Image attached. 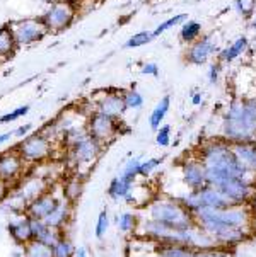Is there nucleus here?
I'll list each match as a JSON object with an SVG mask.
<instances>
[{"label": "nucleus", "mask_w": 256, "mask_h": 257, "mask_svg": "<svg viewBox=\"0 0 256 257\" xmlns=\"http://www.w3.org/2000/svg\"><path fill=\"white\" fill-rule=\"evenodd\" d=\"M195 223L214 238L217 247L234 249L256 232L253 204H231L222 210H202L195 213Z\"/></svg>", "instance_id": "1"}, {"label": "nucleus", "mask_w": 256, "mask_h": 257, "mask_svg": "<svg viewBox=\"0 0 256 257\" xmlns=\"http://www.w3.org/2000/svg\"><path fill=\"white\" fill-rule=\"evenodd\" d=\"M195 154L205 167L210 186H217L219 182L234 179V177H251L234 154L232 143L219 137L202 142Z\"/></svg>", "instance_id": "2"}, {"label": "nucleus", "mask_w": 256, "mask_h": 257, "mask_svg": "<svg viewBox=\"0 0 256 257\" xmlns=\"http://www.w3.org/2000/svg\"><path fill=\"white\" fill-rule=\"evenodd\" d=\"M219 138L229 143L256 142V97L232 99L220 121Z\"/></svg>", "instance_id": "3"}, {"label": "nucleus", "mask_w": 256, "mask_h": 257, "mask_svg": "<svg viewBox=\"0 0 256 257\" xmlns=\"http://www.w3.org/2000/svg\"><path fill=\"white\" fill-rule=\"evenodd\" d=\"M144 216L159 221V223L169 226L171 230H180V232L197 226L193 213L188 208H185V204L180 199L166 194L155 196L144 208Z\"/></svg>", "instance_id": "4"}, {"label": "nucleus", "mask_w": 256, "mask_h": 257, "mask_svg": "<svg viewBox=\"0 0 256 257\" xmlns=\"http://www.w3.org/2000/svg\"><path fill=\"white\" fill-rule=\"evenodd\" d=\"M176 199H180L185 204V208H188L193 215L202 210H222V208L231 206L227 198L217 187L210 184L198 191H186L185 194H181Z\"/></svg>", "instance_id": "5"}, {"label": "nucleus", "mask_w": 256, "mask_h": 257, "mask_svg": "<svg viewBox=\"0 0 256 257\" xmlns=\"http://www.w3.org/2000/svg\"><path fill=\"white\" fill-rule=\"evenodd\" d=\"M14 150L28 165L43 164L53 155V140L45 133H34L17 143Z\"/></svg>", "instance_id": "6"}, {"label": "nucleus", "mask_w": 256, "mask_h": 257, "mask_svg": "<svg viewBox=\"0 0 256 257\" xmlns=\"http://www.w3.org/2000/svg\"><path fill=\"white\" fill-rule=\"evenodd\" d=\"M178 172H180V181L178 182L185 191H198L208 186L207 171L197 154L185 155L181 162L178 164Z\"/></svg>", "instance_id": "7"}, {"label": "nucleus", "mask_w": 256, "mask_h": 257, "mask_svg": "<svg viewBox=\"0 0 256 257\" xmlns=\"http://www.w3.org/2000/svg\"><path fill=\"white\" fill-rule=\"evenodd\" d=\"M214 187H217L231 204H253L256 199L254 177H234L219 182Z\"/></svg>", "instance_id": "8"}, {"label": "nucleus", "mask_w": 256, "mask_h": 257, "mask_svg": "<svg viewBox=\"0 0 256 257\" xmlns=\"http://www.w3.org/2000/svg\"><path fill=\"white\" fill-rule=\"evenodd\" d=\"M103 145L99 142H96L94 138H91L89 135L86 138H82L80 142H77L75 145L68 148V160L73 167L77 169H89L91 165L96 164V160L99 159L103 152Z\"/></svg>", "instance_id": "9"}, {"label": "nucleus", "mask_w": 256, "mask_h": 257, "mask_svg": "<svg viewBox=\"0 0 256 257\" xmlns=\"http://www.w3.org/2000/svg\"><path fill=\"white\" fill-rule=\"evenodd\" d=\"M86 126H88L89 137L99 142L103 147L106 145V143L115 140L116 135H118V119L110 117L106 114H101V112H98V111L89 116Z\"/></svg>", "instance_id": "10"}, {"label": "nucleus", "mask_w": 256, "mask_h": 257, "mask_svg": "<svg viewBox=\"0 0 256 257\" xmlns=\"http://www.w3.org/2000/svg\"><path fill=\"white\" fill-rule=\"evenodd\" d=\"M26 164L19 157L16 150H9L0 154V181L6 182L7 186L19 182L21 177L24 176Z\"/></svg>", "instance_id": "11"}, {"label": "nucleus", "mask_w": 256, "mask_h": 257, "mask_svg": "<svg viewBox=\"0 0 256 257\" xmlns=\"http://www.w3.org/2000/svg\"><path fill=\"white\" fill-rule=\"evenodd\" d=\"M46 26L41 21L26 19L19 21V23L12 24L11 33L16 39V45H31V43L38 41L46 31Z\"/></svg>", "instance_id": "12"}, {"label": "nucleus", "mask_w": 256, "mask_h": 257, "mask_svg": "<svg viewBox=\"0 0 256 257\" xmlns=\"http://www.w3.org/2000/svg\"><path fill=\"white\" fill-rule=\"evenodd\" d=\"M62 194V193H60ZM60 194H56L53 191V187L48 191V193L41 194L40 198L33 199L31 203H28L24 206V213L29 216V218H36V220H45L46 216L53 211V208L58 203Z\"/></svg>", "instance_id": "13"}, {"label": "nucleus", "mask_w": 256, "mask_h": 257, "mask_svg": "<svg viewBox=\"0 0 256 257\" xmlns=\"http://www.w3.org/2000/svg\"><path fill=\"white\" fill-rule=\"evenodd\" d=\"M73 19V7L67 2H58L48 11L45 17V26L53 31H60V29L67 28Z\"/></svg>", "instance_id": "14"}, {"label": "nucleus", "mask_w": 256, "mask_h": 257, "mask_svg": "<svg viewBox=\"0 0 256 257\" xmlns=\"http://www.w3.org/2000/svg\"><path fill=\"white\" fill-rule=\"evenodd\" d=\"M72 208H73V204L68 201L63 194H60L58 203H56V206L53 208V211L45 218V223L48 225L50 228H55L62 232L65 228V225L72 218Z\"/></svg>", "instance_id": "15"}, {"label": "nucleus", "mask_w": 256, "mask_h": 257, "mask_svg": "<svg viewBox=\"0 0 256 257\" xmlns=\"http://www.w3.org/2000/svg\"><path fill=\"white\" fill-rule=\"evenodd\" d=\"M11 237L14 238V242L21 243V245H26L33 240V233H31V218H29L26 213H21V215L14 216L11 221H9L7 226Z\"/></svg>", "instance_id": "16"}, {"label": "nucleus", "mask_w": 256, "mask_h": 257, "mask_svg": "<svg viewBox=\"0 0 256 257\" xmlns=\"http://www.w3.org/2000/svg\"><path fill=\"white\" fill-rule=\"evenodd\" d=\"M125 111H127V106H125L121 94H104L98 101V112H101V114L120 119Z\"/></svg>", "instance_id": "17"}, {"label": "nucleus", "mask_w": 256, "mask_h": 257, "mask_svg": "<svg viewBox=\"0 0 256 257\" xmlns=\"http://www.w3.org/2000/svg\"><path fill=\"white\" fill-rule=\"evenodd\" d=\"M234 154L251 177L256 179V142L234 143Z\"/></svg>", "instance_id": "18"}, {"label": "nucleus", "mask_w": 256, "mask_h": 257, "mask_svg": "<svg viewBox=\"0 0 256 257\" xmlns=\"http://www.w3.org/2000/svg\"><path fill=\"white\" fill-rule=\"evenodd\" d=\"M214 51H215V45L212 43V38H203L200 41L195 43V45H192L186 58L193 65H203L207 63V60L210 58V55Z\"/></svg>", "instance_id": "19"}, {"label": "nucleus", "mask_w": 256, "mask_h": 257, "mask_svg": "<svg viewBox=\"0 0 256 257\" xmlns=\"http://www.w3.org/2000/svg\"><path fill=\"white\" fill-rule=\"evenodd\" d=\"M135 184L137 182H132V181L125 179V177H121V176H115L110 181V184H108L106 194H108V198L113 199V201L123 203L125 199H127V196L132 193V189Z\"/></svg>", "instance_id": "20"}, {"label": "nucleus", "mask_w": 256, "mask_h": 257, "mask_svg": "<svg viewBox=\"0 0 256 257\" xmlns=\"http://www.w3.org/2000/svg\"><path fill=\"white\" fill-rule=\"evenodd\" d=\"M23 189H21V196L24 198L26 204L31 203L33 199L40 198L41 194L48 193L51 189V186L46 182V179H43V177H34V179H26L23 184Z\"/></svg>", "instance_id": "21"}, {"label": "nucleus", "mask_w": 256, "mask_h": 257, "mask_svg": "<svg viewBox=\"0 0 256 257\" xmlns=\"http://www.w3.org/2000/svg\"><path fill=\"white\" fill-rule=\"evenodd\" d=\"M140 216L135 211H121L115 216V225L121 233L125 235H135L138 228Z\"/></svg>", "instance_id": "22"}, {"label": "nucleus", "mask_w": 256, "mask_h": 257, "mask_svg": "<svg viewBox=\"0 0 256 257\" xmlns=\"http://www.w3.org/2000/svg\"><path fill=\"white\" fill-rule=\"evenodd\" d=\"M169 107H171V97H169V95H164V97L155 104V107L149 116V124L154 132H157L160 126L164 124V119H166V116L169 112Z\"/></svg>", "instance_id": "23"}, {"label": "nucleus", "mask_w": 256, "mask_h": 257, "mask_svg": "<svg viewBox=\"0 0 256 257\" xmlns=\"http://www.w3.org/2000/svg\"><path fill=\"white\" fill-rule=\"evenodd\" d=\"M157 257H197V252L185 245H175V243H157Z\"/></svg>", "instance_id": "24"}, {"label": "nucleus", "mask_w": 256, "mask_h": 257, "mask_svg": "<svg viewBox=\"0 0 256 257\" xmlns=\"http://www.w3.org/2000/svg\"><path fill=\"white\" fill-rule=\"evenodd\" d=\"M82 191H84V184H82V179H80L79 176H73V177H70V179H67V181L63 182L62 194L72 204L82 196Z\"/></svg>", "instance_id": "25"}, {"label": "nucleus", "mask_w": 256, "mask_h": 257, "mask_svg": "<svg viewBox=\"0 0 256 257\" xmlns=\"http://www.w3.org/2000/svg\"><path fill=\"white\" fill-rule=\"evenodd\" d=\"M140 164H142L140 157L130 155L128 160L123 164V167H121V171H120L118 176L125 177V179L132 181V182H137V179L140 177Z\"/></svg>", "instance_id": "26"}, {"label": "nucleus", "mask_w": 256, "mask_h": 257, "mask_svg": "<svg viewBox=\"0 0 256 257\" xmlns=\"http://www.w3.org/2000/svg\"><path fill=\"white\" fill-rule=\"evenodd\" d=\"M23 257H53V249L43 242L31 240L24 245Z\"/></svg>", "instance_id": "27"}, {"label": "nucleus", "mask_w": 256, "mask_h": 257, "mask_svg": "<svg viewBox=\"0 0 256 257\" xmlns=\"http://www.w3.org/2000/svg\"><path fill=\"white\" fill-rule=\"evenodd\" d=\"M246 46H248V39L242 38V36L237 38L232 45H229L222 53H220V60H222V62H232V60H236L237 56L242 55V51L246 50Z\"/></svg>", "instance_id": "28"}, {"label": "nucleus", "mask_w": 256, "mask_h": 257, "mask_svg": "<svg viewBox=\"0 0 256 257\" xmlns=\"http://www.w3.org/2000/svg\"><path fill=\"white\" fill-rule=\"evenodd\" d=\"M51 249H53V257H75L77 247L73 245L72 240H68L65 235H62L60 240L56 242Z\"/></svg>", "instance_id": "29"}, {"label": "nucleus", "mask_w": 256, "mask_h": 257, "mask_svg": "<svg viewBox=\"0 0 256 257\" xmlns=\"http://www.w3.org/2000/svg\"><path fill=\"white\" fill-rule=\"evenodd\" d=\"M110 226H111L110 213H108V210H101L96 218V225H94V235H96L98 240H103L104 235L110 230Z\"/></svg>", "instance_id": "30"}, {"label": "nucleus", "mask_w": 256, "mask_h": 257, "mask_svg": "<svg viewBox=\"0 0 256 257\" xmlns=\"http://www.w3.org/2000/svg\"><path fill=\"white\" fill-rule=\"evenodd\" d=\"M162 165V159L159 157H149L147 160H142L140 164V177L142 179H149L152 174Z\"/></svg>", "instance_id": "31"}, {"label": "nucleus", "mask_w": 256, "mask_h": 257, "mask_svg": "<svg viewBox=\"0 0 256 257\" xmlns=\"http://www.w3.org/2000/svg\"><path fill=\"white\" fill-rule=\"evenodd\" d=\"M202 33V26L198 23H195V21H190V23H186L183 26V29H181V39H183L185 43H193L195 39L200 36Z\"/></svg>", "instance_id": "32"}, {"label": "nucleus", "mask_w": 256, "mask_h": 257, "mask_svg": "<svg viewBox=\"0 0 256 257\" xmlns=\"http://www.w3.org/2000/svg\"><path fill=\"white\" fill-rule=\"evenodd\" d=\"M123 101L127 109H140L144 106V97H142L140 92H137L135 89L128 90V92L123 94Z\"/></svg>", "instance_id": "33"}, {"label": "nucleus", "mask_w": 256, "mask_h": 257, "mask_svg": "<svg viewBox=\"0 0 256 257\" xmlns=\"http://www.w3.org/2000/svg\"><path fill=\"white\" fill-rule=\"evenodd\" d=\"M16 46V39L9 29H0V55H9Z\"/></svg>", "instance_id": "34"}, {"label": "nucleus", "mask_w": 256, "mask_h": 257, "mask_svg": "<svg viewBox=\"0 0 256 257\" xmlns=\"http://www.w3.org/2000/svg\"><path fill=\"white\" fill-rule=\"evenodd\" d=\"M171 140H173L171 126L162 124L157 132H155V143H157V147H160V148H166V147L171 145Z\"/></svg>", "instance_id": "35"}, {"label": "nucleus", "mask_w": 256, "mask_h": 257, "mask_svg": "<svg viewBox=\"0 0 256 257\" xmlns=\"http://www.w3.org/2000/svg\"><path fill=\"white\" fill-rule=\"evenodd\" d=\"M197 257H236L232 249H224V247H214V249H207L197 252Z\"/></svg>", "instance_id": "36"}, {"label": "nucleus", "mask_w": 256, "mask_h": 257, "mask_svg": "<svg viewBox=\"0 0 256 257\" xmlns=\"http://www.w3.org/2000/svg\"><path fill=\"white\" fill-rule=\"evenodd\" d=\"M50 226L45 223V220H36L31 218V233H33V240H41L45 237V233L48 232Z\"/></svg>", "instance_id": "37"}, {"label": "nucleus", "mask_w": 256, "mask_h": 257, "mask_svg": "<svg viewBox=\"0 0 256 257\" xmlns=\"http://www.w3.org/2000/svg\"><path fill=\"white\" fill-rule=\"evenodd\" d=\"M152 38H154L152 34L145 33V31L137 33V34H133V36L128 39L127 45H125V48H138V46H144V45H147V43H149Z\"/></svg>", "instance_id": "38"}, {"label": "nucleus", "mask_w": 256, "mask_h": 257, "mask_svg": "<svg viewBox=\"0 0 256 257\" xmlns=\"http://www.w3.org/2000/svg\"><path fill=\"white\" fill-rule=\"evenodd\" d=\"M28 112H29V106H21V107H17V109L11 111V112H7V114H4V116H0V124L12 123V121H16V119H19V117L26 116Z\"/></svg>", "instance_id": "39"}, {"label": "nucleus", "mask_w": 256, "mask_h": 257, "mask_svg": "<svg viewBox=\"0 0 256 257\" xmlns=\"http://www.w3.org/2000/svg\"><path fill=\"white\" fill-rule=\"evenodd\" d=\"M186 17H188L186 14H180V16H176V17H171V19H167L166 23H162L160 26H157V28H155V31L152 33V36H159V34H162L164 31H167V29H169V28H173V26L183 23Z\"/></svg>", "instance_id": "40"}, {"label": "nucleus", "mask_w": 256, "mask_h": 257, "mask_svg": "<svg viewBox=\"0 0 256 257\" xmlns=\"http://www.w3.org/2000/svg\"><path fill=\"white\" fill-rule=\"evenodd\" d=\"M254 2L256 0H237V9H239L241 14L249 16L254 9Z\"/></svg>", "instance_id": "41"}, {"label": "nucleus", "mask_w": 256, "mask_h": 257, "mask_svg": "<svg viewBox=\"0 0 256 257\" xmlns=\"http://www.w3.org/2000/svg\"><path fill=\"white\" fill-rule=\"evenodd\" d=\"M219 72H220V65L212 63L210 68H208V82H210V84H215V82L219 80Z\"/></svg>", "instance_id": "42"}, {"label": "nucleus", "mask_w": 256, "mask_h": 257, "mask_svg": "<svg viewBox=\"0 0 256 257\" xmlns=\"http://www.w3.org/2000/svg\"><path fill=\"white\" fill-rule=\"evenodd\" d=\"M142 73L144 75H159V67L157 63H145L144 67H142Z\"/></svg>", "instance_id": "43"}, {"label": "nucleus", "mask_w": 256, "mask_h": 257, "mask_svg": "<svg viewBox=\"0 0 256 257\" xmlns=\"http://www.w3.org/2000/svg\"><path fill=\"white\" fill-rule=\"evenodd\" d=\"M33 130V124L31 123H28V124H24V126H21V128H17L16 132H14V137H17V138H23V137H26L29 132Z\"/></svg>", "instance_id": "44"}, {"label": "nucleus", "mask_w": 256, "mask_h": 257, "mask_svg": "<svg viewBox=\"0 0 256 257\" xmlns=\"http://www.w3.org/2000/svg\"><path fill=\"white\" fill-rule=\"evenodd\" d=\"M12 137H14V132H7V133H2V135H0V147H2L6 142L11 140Z\"/></svg>", "instance_id": "45"}, {"label": "nucleus", "mask_w": 256, "mask_h": 257, "mask_svg": "<svg viewBox=\"0 0 256 257\" xmlns=\"http://www.w3.org/2000/svg\"><path fill=\"white\" fill-rule=\"evenodd\" d=\"M75 257H89V252L86 247H77L75 249Z\"/></svg>", "instance_id": "46"}, {"label": "nucleus", "mask_w": 256, "mask_h": 257, "mask_svg": "<svg viewBox=\"0 0 256 257\" xmlns=\"http://www.w3.org/2000/svg\"><path fill=\"white\" fill-rule=\"evenodd\" d=\"M7 191H9V186L6 184V182H2V181H0V201H2V199L6 198Z\"/></svg>", "instance_id": "47"}, {"label": "nucleus", "mask_w": 256, "mask_h": 257, "mask_svg": "<svg viewBox=\"0 0 256 257\" xmlns=\"http://www.w3.org/2000/svg\"><path fill=\"white\" fill-rule=\"evenodd\" d=\"M192 102L195 104V106H198V104L202 102V94H200V92L193 94V95H192Z\"/></svg>", "instance_id": "48"}, {"label": "nucleus", "mask_w": 256, "mask_h": 257, "mask_svg": "<svg viewBox=\"0 0 256 257\" xmlns=\"http://www.w3.org/2000/svg\"><path fill=\"white\" fill-rule=\"evenodd\" d=\"M253 26H254V28H256V19L253 21Z\"/></svg>", "instance_id": "49"}]
</instances>
